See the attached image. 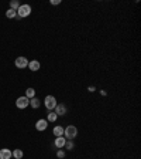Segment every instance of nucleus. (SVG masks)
I'll return each instance as SVG.
<instances>
[{
	"label": "nucleus",
	"mask_w": 141,
	"mask_h": 159,
	"mask_svg": "<svg viewBox=\"0 0 141 159\" xmlns=\"http://www.w3.org/2000/svg\"><path fill=\"white\" fill-rule=\"evenodd\" d=\"M64 135H65V138H68L69 141L75 139V138L78 136V129H76V126L68 125L67 128H64Z\"/></svg>",
	"instance_id": "nucleus-1"
},
{
	"label": "nucleus",
	"mask_w": 141,
	"mask_h": 159,
	"mask_svg": "<svg viewBox=\"0 0 141 159\" xmlns=\"http://www.w3.org/2000/svg\"><path fill=\"white\" fill-rule=\"evenodd\" d=\"M31 14V6L30 4H21L17 10V17L23 19V17H28Z\"/></svg>",
	"instance_id": "nucleus-2"
},
{
	"label": "nucleus",
	"mask_w": 141,
	"mask_h": 159,
	"mask_svg": "<svg viewBox=\"0 0 141 159\" xmlns=\"http://www.w3.org/2000/svg\"><path fill=\"white\" fill-rule=\"evenodd\" d=\"M44 105H45V108L49 110V111L55 110V107H57V98H55L54 95H47L45 100H44Z\"/></svg>",
	"instance_id": "nucleus-3"
},
{
	"label": "nucleus",
	"mask_w": 141,
	"mask_h": 159,
	"mask_svg": "<svg viewBox=\"0 0 141 159\" xmlns=\"http://www.w3.org/2000/svg\"><path fill=\"white\" fill-rule=\"evenodd\" d=\"M28 105H30V100H28L27 97H18V98L16 100V107L20 108V110H24V108H27Z\"/></svg>",
	"instance_id": "nucleus-4"
},
{
	"label": "nucleus",
	"mask_w": 141,
	"mask_h": 159,
	"mask_svg": "<svg viewBox=\"0 0 141 159\" xmlns=\"http://www.w3.org/2000/svg\"><path fill=\"white\" fill-rule=\"evenodd\" d=\"M14 64L17 68H26V67H28V60L26 57H17Z\"/></svg>",
	"instance_id": "nucleus-5"
},
{
	"label": "nucleus",
	"mask_w": 141,
	"mask_h": 159,
	"mask_svg": "<svg viewBox=\"0 0 141 159\" xmlns=\"http://www.w3.org/2000/svg\"><path fill=\"white\" fill-rule=\"evenodd\" d=\"M48 128V121L47 119H38L35 122V129L37 131H45Z\"/></svg>",
	"instance_id": "nucleus-6"
},
{
	"label": "nucleus",
	"mask_w": 141,
	"mask_h": 159,
	"mask_svg": "<svg viewBox=\"0 0 141 159\" xmlns=\"http://www.w3.org/2000/svg\"><path fill=\"white\" fill-rule=\"evenodd\" d=\"M58 117H64L65 114H67V107L64 105V104H57V107H55V111H54Z\"/></svg>",
	"instance_id": "nucleus-7"
},
{
	"label": "nucleus",
	"mask_w": 141,
	"mask_h": 159,
	"mask_svg": "<svg viewBox=\"0 0 141 159\" xmlns=\"http://www.w3.org/2000/svg\"><path fill=\"white\" fill-rule=\"evenodd\" d=\"M11 156H13V152L10 149H7V148L0 149V159H10Z\"/></svg>",
	"instance_id": "nucleus-8"
},
{
	"label": "nucleus",
	"mask_w": 141,
	"mask_h": 159,
	"mask_svg": "<svg viewBox=\"0 0 141 159\" xmlns=\"http://www.w3.org/2000/svg\"><path fill=\"white\" fill-rule=\"evenodd\" d=\"M65 136H57L55 138V141H54V145L57 146V148H64L65 146Z\"/></svg>",
	"instance_id": "nucleus-9"
},
{
	"label": "nucleus",
	"mask_w": 141,
	"mask_h": 159,
	"mask_svg": "<svg viewBox=\"0 0 141 159\" xmlns=\"http://www.w3.org/2000/svg\"><path fill=\"white\" fill-rule=\"evenodd\" d=\"M28 68H30L31 71H38V70H40V63H38V61H35V60L28 61Z\"/></svg>",
	"instance_id": "nucleus-10"
},
{
	"label": "nucleus",
	"mask_w": 141,
	"mask_h": 159,
	"mask_svg": "<svg viewBox=\"0 0 141 159\" xmlns=\"http://www.w3.org/2000/svg\"><path fill=\"white\" fill-rule=\"evenodd\" d=\"M52 134L55 135V136H64V128L62 126H55L54 129H52Z\"/></svg>",
	"instance_id": "nucleus-11"
},
{
	"label": "nucleus",
	"mask_w": 141,
	"mask_h": 159,
	"mask_svg": "<svg viewBox=\"0 0 141 159\" xmlns=\"http://www.w3.org/2000/svg\"><path fill=\"white\" fill-rule=\"evenodd\" d=\"M30 105H31V108H34V110H37V108H40V105H41V101L38 100V98H31L30 100Z\"/></svg>",
	"instance_id": "nucleus-12"
},
{
	"label": "nucleus",
	"mask_w": 141,
	"mask_h": 159,
	"mask_svg": "<svg viewBox=\"0 0 141 159\" xmlns=\"http://www.w3.org/2000/svg\"><path fill=\"white\" fill-rule=\"evenodd\" d=\"M35 95V90L34 88H27V91H26V95L24 97H27L28 100H31V98H34Z\"/></svg>",
	"instance_id": "nucleus-13"
},
{
	"label": "nucleus",
	"mask_w": 141,
	"mask_h": 159,
	"mask_svg": "<svg viewBox=\"0 0 141 159\" xmlns=\"http://www.w3.org/2000/svg\"><path fill=\"white\" fill-rule=\"evenodd\" d=\"M6 17H9V19H14V17H17V11L13 10V9H9V10L6 11Z\"/></svg>",
	"instance_id": "nucleus-14"
},
{
	"label": "nucleus",
	"mask_w": 141,
	"mask_h": 159,
	"mask_svg": "<svg viewBox=\"0 0 141 159\" xmlns=\"http://www.w3.org/2000/svg\"><path fill=\"white\" fill-rule=\"evenodd\" d=\"M23 155H24V154H23L21 149H14V151H13V156H14L16 159H21L23 158Z\"/></svg>",
	"instance_id": "nucleus-15"
},
{
	"label": "nucleus",
	"mask_w": 141,
	"mask_h": 159,
	"mask_svg": "<svg viewBox=\"0 0 141 159\" xmlns=\"http://www.w3.org/2000/svg\"><path fill=\"white\" fill-rule=\"evenodd\" d=\"M57 119H58V115L55 112H48V119H47L48 122H55Z\"/></svg>",
	"instance_id": "nucleus-16"
},
{
	"label": "nucleus",
	"mask_w": 141,
	"mask_h": 159,
	"mask_svg": "<svg viewBox=\"0 0 141 159\" xmlns=\"http://www.w3.org/2000/svg\"><path fill=\"white\" fill-rule=\"evenodd\" d=\"M18 7H20V3L17 1V0H13L11 3H10V9H13V10H18Z\"/></svg>",
	"instance_id": "nucleus-17"
},
{
	"label": "nucleus",
	"mask_w": 141,
	"mask_h": 159,
	"mask_svg": "<svg viewBox=\"0 0 141 159\" xmlns=\"http://www.w3.org/2000/svg\"><path fill=\"white\" fill-rule=\"evenodd\" d=\"M64 148H67L68 151H72V149L75 148V145H73L72 141H68V142H65V146H64Z\"/></svg>",
	"instance_id": "nucleus-18"
},
{
	"label": "nucleus",
	"mask_w": 141,
	"mask_h": 159,
	"mask_svg": "<svg viewBox=\"0 0 141 159\" xmlns=\"http://www.w3.org/2000/svg\"><path fill=\"white\" fill-rule=\"evenodd\" d=\"M57 156L59 159H64L65 158V152H64V151H58V152H57Z\"/></svg>",
	"instance_id": "nucleus-19"
},
{
	"label": "nucleus",
	"mask_w": 141,
	"mask_h": 159,
	"mask_svg": "<svg viewBox=\"0 0 141 159\" xmlns=\"http://www.w3.org/2000/svg\"><path fill=\"white\" fill-rule=\"evenodd\" d=\"M49 3H51L52 6H55V4H59V3H61V0H51Z\"/></svg>",
	"instance_id": "nucleus-20"
}]
</instances>
